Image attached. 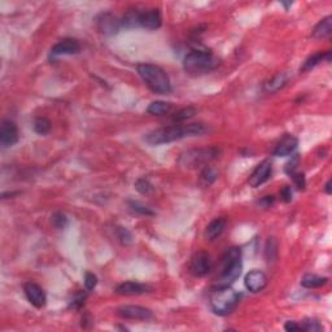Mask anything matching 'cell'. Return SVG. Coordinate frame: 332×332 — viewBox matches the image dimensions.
<instances>
[{
    "label": "cell",
    "instance_id": "obj_8",
    "mask_svg": "<svg viewBox=\"0 0 332 332\" xmlns=\"http://www.w3.org/2000/svg\"><path fill=\"white\" fill-rule=\"evenodd\" d=\"M96 25L101 34L106 35V37H112V35L117 34L121 29H122V23H121V18L115 16L110 12H105V13H100L96 18Z\"/></svg>",
    "mask_w": 332,
    "mask_h": 332
},
{
    "label": "cell",
    "instance_id": "obj_37",
    "mask_svg": "<svg viewBox=\"0 0 332 332\" xmlns=\"http://www.w3.org/2000/svg\"><path fill=\"white\" fill-rule=\"evenodd\" d=\"M292 188L289 186H284L283 188L281 189V199L284 203H291V201H292Z\"/></svg>",
    "mask_w": 332,
    "mask_h": 332
},
{
    "label": "cell",
    "instance_id": "obj_29",
    "mask_svg": "<svg viewBox=\"0 0 332 332\" xmlns=\"http://www.w3.org/2000/svg\"><path fill=\"white\" fill-rule=\"evenodd\" d=\"M301 331H307V332H319L322 331L321 323L317 321V319H313V318H308L303 322L300 323Z\"/></svg>",
    "mask_w": 332,
    "mask_h": 332
},
{
    "label": "cell",
    "instance_id": "obj_1",
    "mask_svg": "<svg viewBox=\"0 0 332 332\" xmlns=\"http://www.w3.org/2000/svg\"><path fill=\"white\" fill-rule=\"evenodd\" d=\"M209 131V127L205 123H188V125H172V126L161 127L153 130L146 135V142L151 146H161V144L172 143L181 141L184 137L200 136Z\"/></svg>",
    "mask_w": 332,
    "mask_h": 332
},
{
    "label": "cell",
    "instance_id": "obj_36",
    "mask_svg": "<svg viewBox=\"0 0 332 332\" xmlns=\"http://www.w3.org/2000/svg\"><path fill=\"white\" fill-rule=\"evenodd\" d=\"M98 284V276L92 272H86L85 275V287H86L87 291H92V289L96 287Z\"/></svg>",
    "mask_w": 332,
    "mask_h": 332
},
{
    "label": "cell",
    "instance_id": "obj_22",
    "mask_svg": "<svg viewBox=\"0 0 332 332\" xmlns=\"http://www.w3.org/2000/svg\"><path fill=\"white\" fill-rule=\"evenodd\" d=\"M328 282V278L326 276H321V275H315V274H305L301 279V286L303 288H319V287H323L324 284H327Z\"/></svg>",
    "mask_w": 332,
    "mask_h": 332
},
{
    "label": "cell",
    "instance_id": "obj_23",
    "mask_svg": "<svg viewBox=\"0 0 332 332\" xmlns=\"http://www.w3.org/2000/svg\"><path fill=\"white\" fill-rule=\"evenodd\" d=\"M172 110V104L168 101L157 100L149 104V106L147 108V112L152 116H163L166 113H169Z\"/></svg>",
    "mask_w": 332,
    "mask_h": 332
},
{
    "label": "cell",
    "instance_id": "obj_34",
    "mask_svg": "<svg viewBox=\"0 0 332 332\" xmlns=\"http://www.w3.org/2000/svg\"><path fill=\"white\" fill-rule=\"evenodd\" d=\"M298 163H300V157H298V155H293L292 157H291V161L286 163V169L284 170H286V173L289 177H291L293 173L297 172Z\"/></svg>",
    "mask_w": 332,
    "mask_h": 332
},
{
    "label": "cell",
    "instance_id": "obj_4",
    "mask_svg": "<svg viewBox=\"0 0 332 332\" xmlns=\"http://www.w3.org/2000/svg\"><path fill=\"white\" fill-rule=\"evenodd\" d=\"M243 264H241L240 248L227 249L219 262V274L215 286H230L240 276Z\"/></svg>",
    "mask_w": 332,
    "mask_h": 332
},
{
    "label": "cell",
    "instance_id": "obj_11",
    "mask_svg": "<svg viewBox=\"0 0 332 332\" xmlns=\"http://www.w3.org/2000/svg\"><path fill=\"white\" fill-rule=\"evenodd\" d=\"M272 174V163L270 160H264L261 163H258L257 168L253 170V173L249 177V186L253 188H257L261 184H264L270 179Z\"/></svg>",
    "mask_w": 332,
    "mask_h": 332
},
{
    "label": "cell",
    "instance_id": "obj_6",
    "mask_svg": "<svg viewBox=\"0 0 332 332\" xmlns=\"http://www.w3.org/2000/svg\"><path fill=\"white\" fill-rule=\"evenodd\" d=\"M219 155V148L217 147H203V148H193L183 152L179 158L178 163L187 169H195L199 166H204L209 163Z\"/></svg>",
    "mask_w": 332,
    "mask_h": 332
},
{
    "label": "cell",
    "instance_id": "obj_31",
    "mask_svg": "<svg viewBox=\"0 0 332 332\" xmlns=\"http://www.w3.org/2000/svg\"><path fill=\"white\" fill-rule=\"evenodd\" d=\"M135 188H136L137 192H141L142 195H148L153 191V186L151 184V182L147 179V178H141L135 182Z\"/></svg>",
    "mask_w": 332,
    "mask_h": 332
},
{
    "label": "cell",
    "instance_id": "obj_16",
    "mask_svg": "<svg viewBox=\"0 0 332 332\" xmlns=\"http://www.w3.org/2000/svg\"><path fill=\"white\" fill-rule=\"evenodd\" d=\"M161 23H162V17L157 8L139 12V27H144L147 30H157Z\"/></svg>",
    "mask_w": 332,
    "mask_h": 332
},
{
    "label": "cell",
    "instance_id": "obj_9",
    "mask_svg": "<svg viewBox=\"0 0 332 332\" xmlns=\"http://www.w3.org/2000/svg\"><path fill=\"white\" fill-rule=\"evenodd\" d=\"M80 51V44L78 40L73 39V38H65V39L60 40L54 44L49 52V59L54 60L56 58L60 56H70V54H75Z\"/></svg>",
    "mask_w": 332,
    "mask_h": 332
},
{
    "label": "cell",
    "instance_id": "obj_32",
    "mask_svg": "<svg viewBox=\"0 0 332 332\" xmlns=\"http://www.w3.org/2000/svg\"><path fill=\"white\" fill-rule=\"evenodd\" d=\"M116 231H117V238L121 243L125 244V245H127V244L131 243L132 235L129 230L125 229V227H117V229H116Z\"/></svg>",
    "mask_w": 332,
    "mask_h": 332
},
{
    "label": "cell",
    "instance_id": "obj_26",
    "mask_svg": "<svg viewBox=\"0 0 332 332\" xmlns=\"http://www.w3.org/2000/svg\"><path fill=\"white\" fill-rule=\"evenodd\" d=\"M195 115H196V109L193 108V106H186V108H182L179 109V110H177V112L172 116V121L174 123L183 122V121H187L189 120V118H192Z\"/></svg>",
    "mask_w": 332,
    "mask_h": 332
},
{
    "label": "cell",
    "instance_id": "obj_41",
    "mask_svg": "<svg viewBox=\"0 0 332 332\" xmlns=\"http://www.w3.org/2000/svg\"><path fill=\"white\" fill-rule=\"evenodd\" d=\"M331 186H332V179H328L326 183V186H324V192H326L327 195H331V192H332Z\"/></svg>",
    "mask_w": 332,
    "mask_h": 332
},
{
    "label": "cell",
    "instance_id": "obj_27",
    "mask_svg": "<svg viewBox=\"0 0 332 332\" xmlns=\"http://www.w3.org/2000/svg\"><path fill=\"white\" fill-rule=\"evenodd\" d=\"M34 131L39 135H46L48 134L49 130H51V122H49L48 118L46 117H38L35 118L34 121Z\"/></svg>",
    "mask_w": 332,
    "mask_h": 332
},
{
    "label": "cell",
    "instance_id": "obj_21",
    "mask_svg": "<svg viewBox=\"0 0 332 332\" xmlns=\"http://www.w3.org/2000/svg\"><path fill=\"white\" fill-rule=\"evenodd\" d=\"M287 80H288V77L284 73H278L275 74L274 77L270 78L266 83L264 85V90L269 94H274V92H278L279 90L283 89L287 85Z\"/></svg>",
    "mask_w": 332,
    "mask_h": 332
},
{
    "label": "cell",
    "instance_id": "obj_2",
    "mask_svg": "<svg viewBox=\"0 0 332 332\" xmlns=\"http://www.w3.org/2000/svg\"><path fill=\"white\" fill-rule=\"evenodd\" d=\"M219 65V60L212 52L206 49H193L186 54L183 60V68L187 74L193 77L208 74Z\"/></svg>",
    "mask_w": 332,
    "mask_h": 332
},
{
    "label": "cell",
    "instance_id": "obj_33",
    "mask_svg": "<svg viewBox=\"0 0 332 332\" xmlns=\"http://www.w3.org/2000/svg\"><path fill=\"white\" fill-rule=\"evenodd\" d=\"M291 178H292L293 184H295V187L298 189V191H302V189H305L307 181H305V175H303L302 173H297V172L293 173V174L291 175Z\"/></svg>",
    "mask_w": 332,
    "mask_h": 332
},
{
    "label": "cell",
    "instance_id": "obj_38",
    "mask_svg": "<svg viewBox=\"0 0 332 332\" xmlns=\"http://www.w3.org/2000/svg\"><path fill=\"white\" fill-rule=\"evenodd\" d=\"M85 298H86V293L78 292L77 296L74 297V300H73L72 307L75 308V309H77V308H79V307H82L83 302H85Z\"/></svg>",
    "mask_w": 332,
    "mask_h": 332
},
{
    "label": "cell",
    "instance_id": "obj_28",
    "mask_svg": "<svg viewBox=\"0 0 332 332\" xmlns=\"http://www.w3.org/2000/svg\"><path fill=\"white\" fill-rule=\"evenodd\" d=\"M51 224L53 225V227H56L58 230H64L66 226H68L69 219L63 212H56L52 214Z\"/></svg>",
    "mask_w": 332,
    "mask_h": 332
},
{
    "label": "cell",
    "instance_id": "obj_12",
    "mask_svg": "<svg viewBox=\"0 0 332 332\" xmlns=\"http://www.w3.org/2000/svg\"><path fill=\"white\" fill-rule=\"evenodd\" d=\"M23 292H25L26 298L32 305L40 309L43 308L47 302V296L44 293L43 288L39 284L34 283V282H29L23 286Z\"/></svg>",
    "mask_w": 332,
    "mask_h": 332
},
{
    "label": "cell",
    "instance_id": "obj_17",
    "mask_svg": "<svg viewBox=\"0 0 332 332\" xmlns=\"http://www.w3.org/2000/svg\"><path fill=\"white\" fill-rule=\"evenodd\" d=\"M151 291V287L147 286V284L139 283V282H123L120 286L116 288V292L118 295L123 296H137V295H143V293H147Z\"/></svg>",
    "mask_w": 332,
    "mask_h": 332
},
{
    "label": "cell",
    "instance_id": "obj_25",
    "mask_svg": "<svg viewBox=\"0 0 332 332\" xmlns=\"http://www.w3.org/2000/svg\"><path fill=\"white\" fill-rule=\"evenodd\" d=\"M122 27L126 29H132V27H139V11H129L125 13L121 18Z\"/></svg>",
    "mask_w": 332,
    "mask_h": 332
},
{
    "label": "cell",
    "instance_id": "obj_7",
    "mask_svg": "<svg viewBox=\"0 0 332 332\" xmlns=\"http://www.w3.org/2000/svg\"><path fill=\"white\" fill-rule=\"evenodd\" d=\"M213 267V261L210 258L209 253L199 251L192 256L189 261V272L195 276H205L209 274Z\"/></svg>",
    "mask_w": 332,
    "mask_h": 332
},
{
    "label": "cell",
    "instance_id": "obj_40",
    "mask_svg": "<svg viewBox=\"0 0 332 332\" xmlns=\"http://www.w3.org/2000/svg\"><path fill=\"white\" fill-rule=\"evenodd\" d=\"M272 203H274V196H265V198H262L260 201H258V204L262 206H265V208H269V206H271Z\"/></svg>",
    "mask_w": 332,
    "mask_h": 332
},
{
    "label": "cell",
    "instance_id": "obj_5",
    "mask_svg": "<svg viewBox=\"0 0 332 332\" xmlns=\"http://www.w3.org/2000/svg\"><path fill=\"white\" fill-rule=\"evenodd\" d=\"M209 303L214 314L225 317L236 308L239 303V295L230 286H215L210 292Z\"/></svg>",
    "mask_w": 332,
    "mask_h": 332
},
{
    "label": "cell",
    "instance_id": "obj_10",
    "mask_svg": "<svg viewBox=\"0 0 332 332\" xmlns=\"http://www.w3.org/2000/svg\"><path fill=\"white\" fill-rule=\"evenodd\" d=\"M117 315H120L123 319L148 321L153 314L148 308L141 307V305H122L117 309Z\"/></svg>",
    "mask_w": 332,
    "mask_h": 332
},
{
    "label": "cell",
    "instance_id": "obj_3",
    "mask_svg": "<svg viewBox=\"0 0 332 332\" xmlns=\"http://www.w3.org/2000/svg\"><path fill=\"white\" fill-rule=\"evenodd\" d=\"M136 72L151 91L156 94H168L172 91V82L169 75L166 74L161 66L143 63L136 66Z\"/></svg>",
    "mask_w": 332,
    "mask_h": 332
},
{
    "label": "cell",
    "instance_id": "obj_13",
    "mask_svg": "<svg viewBox=\"0 0 332 332\" xmlns=\"http://www.w3.org/2000/svg\"><path fill=\"white\" fill-rule=\"evenodd\" d=\"M18 142V129L11 120H4L0 126V144L4 148L15 146Z\"/></svg>",
    "mask_w": 332,
    "mask_h": 332
},
{
    "label": "cell",
    "instance_id": "obj_42",
    "mask_svg": "<svg viewBox=\"0 0 332 332\" xmlns=\"http://www.w3.org/2000/svg\"><path fill=\"white\" fill-rule=\"evenodd\" d=\"M282 4H283V6L286 7V9H288L289 7L292 6V2H291V3H286V2H282Z\"/></svg>",
    "mask_w": 332,
    "mask_h": 332
},
{
    "label": "cell",
    "instance_id": "obj_15",
    "mask_svg": "<svg viewBox=\"0 0 332 332\" xmlns=\"http://www.w3.org/2000/svg\"><path fill=\"white\" fill-rule=\"evenodd\" d=\"M298 147V139L292 134H286L278 144L275 146L272 155L275 157H287V156L293 155V152L297 149Z\"/></svg>",
    "mask_w": 332,
    "mask_h": 332
},
{
    "label": "cell",
    "instance_id": "obj_20",
    "mask_svg": "<svg viewBox=\"0 0 332 332\" xmlns=\"http://www.w3.org/2000/svg\"><path fill=\"white\" fill-rule=\"evenodd\" d=\"M323 60L331 61V51H327L324 52V53L323 52H317V53L310 54L309 58L303 61L302 66L300 68V72H308V70H310V69H313L314 66H317L318 64L322 63Z\"/></svg>",
    "mask_w": 332,
    "mask_h": 332
},
{
    "label": "cell",
    "instance_id": "obj_30",
    "mask_svg": "<svg viewBox=\"0 0 332 332\" xmlns=\"http://www.w3.org/2000/svg\"><path fill=\"white\" fill-rule=\"evenodd\" d=\"M129 205L135 213H137V214H142V215H153L155 214V212H153L151 208H148V206L144 205V204L139 203V201H129Z\"/></svg>",
    "mask_w": 332,
    "mask_h": 332
},
{
    "label": "cell",
    "instance_id": "obj_14",
    "mask_svg": "<svg viewBox=\"0 0 332 332\" xmlns=\"http://www.w3.org/2000/svg\"><path fill=\"white\" fill-rule=\"evenodd\" d=\"M267 276L264 271L261 270H252L245 275L244 279V284H245L246 289L249 292L258 293L261 291H264L267 286Z\"/></svg>",
    "mask_w": 332,
    "mask_h": 332
},
{
    "label": "cell",
    "instance_id": "obj_39",
    "mask_svg": "<svg viewBox=\"0 0 332 332\" xmlns=\"http://www.w3.org/2000/svg\"><path fill=\"white\" fill-rule=\"evenodd\" d=\"M284 329L288 332H295V331H301L300 323L295 321H288L286 324H284Z\"/></svg>",
    "mask_w": 332,
    "mask_h": 332
},
{
    "label": "cell",
    "instance_id": "obj_35",
    "mask_svg": "<svg viewBox=\"0 0 332 332\" xmlns=\"http://www.w3.org/2000/svg\"><path fill=\"white\" fill-rule=\"evenodd\" d=\"M265 253H266L267 261H272L275 258V256H276V243H275L274 238H270L269 240H267Z\"/></svg>",
    "mask_w": 332,
    "mask_h": 332
},
{
    "label": "cell",
    "instance_id": "obj_24",
    "mask_svg": "<svg viewBox=\"0 0 332 332\" xmlns=\"http://www.w3.org/2000/svg\"><path fill=\"white\" fill-rule=\"evenodd\" d=\"M217 178H218L217 170H215L214 168H212V166H205L200 174V182L203 186L209 187L210 184H213L215 181H217Z\"/></svg>",
    "mask_w": 332,
    "mask_h": 332
},
{
    "label": "cell",
    "instance_id": "obj_18",
    "mask_svg": "<svg viewBox=\"0 0 332 332\" xmlns=\"http://www.w3.org/2000/svg\"><path fill=\"white\" fill-rule=\"evenodd\" d=\"M225 227H226V219L225 218H215L206 226L205 231H204V236H205L206 240H215L225 231Z\"/></svg>",
    "mask_w": 332,
    "mask_h": 332
},
{
    "label": "cell",
    "instance_id": "obj_19",
    "mask_svg": "<svg viewBox=\"0 0 332 332\" xmlns=\"http://www.w3.org/2000/svg\"><path fill=\"white\" fill-rule=\"evenodd\" d=\"M332 33V17L327 16V17L322 18L319 22L315 25V27L313 29L312 37L315 39H324V38L329 37Z\"/></svg>",
    "mask_w": 332,
    "mask_h": 332
}]
</instances>
